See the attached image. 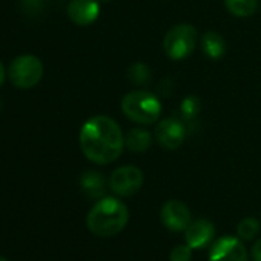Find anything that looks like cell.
<instances>
[{
  "mask_svg": "<svg viewBox=\"0 0 261 261\" xmlns=\"http://www.w3.org/2000/svg\"><path fill=\"white\" fill-rule=\"evenodd\" d=\"M80 149L95 165L115 162L124 149V136L120 124L108 115L88 118L80 129Z\"/></svg>",
  "mask_w": 261,
  "mask_h": 261,
  "instance_id": "obj_1",
  "label": "cell"
},
{
  "mask_svg": "<svg viewBox=\"0 0 261 261\" xmlns=\"http://www.w3.org/2000/svg\"><path fill=\"white\" fill-rule=\"evenodd\" d=\"M127 220L129 211L123 201L114 197H103L89 211L86 226L97 237H112L126 227Z\"/></svg>",
  "mask_w": 261,
  "mask_h": 261,
  "instance_id": "obj_2",
  "label": "cell"
},
{
  "mask_svg": "<svg viewBox=\"0 0 261 261\" xmlns=\"http://www.w3.org/2000/svg\"><path fill=\"white\" fill-rule=\"evenodd\" d=\"M121 112L137 124H152L160 120L163 105L160 98L146 89H136L121 98Z\"/></svg>",
  "mask_w": 261,
  "mask_h": 261,
  "instance_id": "obj_3",
  "label": "cell"
},
{
  "mask_svg": "<svg viewBox=\"0 0 261 261\" xmlns=\"http://www.w3.org/2000/svg\"><path fill=\"white\" fill-rule=\"evenodd\" d=\"M198 43V33L191 23H178L172 27L163 39V51L171 60H183L189 57Z\"/></svg>",
  "mask_w": 261,
  "mask_h": 261,
  "instance_id": "obj_4",
  "label": "cell"
},
{
  "mask_svg": "<svg viewBox=\"0 0 261 261\" xmlns=\"http://www.w3.org/2000/svg\"><path fill=\"white\" fill-rule=\"evenodd\" d=\"M11 83L19 89H30L36 86L43 77V63L39 57L27 54L13 60L8 69Z\"/></svg>",
  "mask_w": 261,
  "mask_h": 261,
  "instance_id": "obj_5",
  "label": "cell"
},
{
  "mask_svg": "<svg viewBox=\"0 0 261 261\" xmlns=\"http://www.w3.org/2000/svg\"><path fill=\"white\" fill-rule=\"evenodd\" d=\"M108 186L118 197H133L143 186V172L133 165L120 166L111 174Z\"/></svg>",
  "mask_w": 261,
  "mask_h": 261,
  "instance_id": "obj_6",
  "label": "cell"
},
{
  "mask_svg": "<svg viewBox=\"0 0 261 261\" xmlns=\"http://www.w3.org/2000/svg\"><path fill=\"white\" fill-rule=\"evenodd\" d=\"M155 140L166 151H177L186 140L185 123L177 117H166L157 121L155 126Z\"/></svg>",
  "mask_w": 261,
  "mask_h": 261,
  "instance_id": "obj_7",
  "label": "cell"
},
{
  "mask_svg": "<svg viewBox=\"0 0 261 261\" xmlns=\"http://www.w3.org/2000/svg\"><path fill=\"white\" fill-rule=\"evenodd\" d=\"M209 261H247V252L241 238L230 235L218 238L211 246Z\"/></svg>",
  "mask_w": 261,
  "mask_h": 261,
  "instance_id": "obj_8",
  "label": "cell"
},
{
  "mask_svg": "<svg viewBox=\"0 0 261 261\" xmlns=\"http://www.w3.org/2000/svg\"><path fill=\"white\" fill-rule=\"evenodd\" d=\"M160 218L165 227L171 232H181L191 224L192 217L189 207L180 200H169L160 211Z\"/></svg>",
  "mask_w": 261,
  "mask_h": 261,
  "instance_id": "obj_9",
  "label": "cell"
},
{
  "mask_svg": "<svg viewBox=\"0 0 261 261\" xmlns=\"http://www.w3.org/2000/svg\"><path fill=\"white\" fill-rule=\"evenodd\" d=\"M100 16V0H71L68 17L77 27H88Z\"/></svg>",
  "mask_w": 261,
  "mask_h": 261,
  "instance_id": "obj_10",
  "label": "cell"
},
{
  "mask_svg": "<svg viewBox=\"0 0 261 261\" xmlns=\"http://www.w3.org/2000/svg\"><path fill=\"white\" fill-rule=\"evenodd\" d=\"M215 235L214 224L206 218H198L191 221V224L185 230V240L186 244H189L192 249H203L206 247Z\"/></svg>",
  "mask_w": 261,
  "mask_h": 261,
  "instance_id": "obj_11",
  "label": "cell"
},
{
  "mask_svg": "<svg viewBox=\"0 0 261 261\" xmlns=\"http://www.w3.org/2000/svg\"><path fill=\"white\" fill-rule=\"evenodd\" d=\"M200 48L201 53L211 59V60H218L226 54V40L221 34L215 31H207L201 36L200 39Z\"/></svg>",
  "mask_w": 261,
  "mask_h": 261,
  "instance_id": "obj_12",
  "label": "cell"
},
{
  "mask_svg": "<svg viewBox=\"0 0 261 261\" xmlns=\"http://www.w3.org/2000/svg\"><path fill=\"white\" fill-rule=\"evenodd\" d=\"M80 186L83 194L91 200H100L106 191V180L97 171H88L80 178Z\"/></svg>",
  "mask_w": 261,
  "mask_h": 261,
  "instance_id": "obj_13",
  "label": "cell"
},
{
  "mask_svg": "<svg viewBox=\"0 0 261 261\" xmlns=\"http://www.w3.org/2000/svg\"><path fill=\"white\" fill-rule=\"evenodd\" d=\"M152 145V134L146 129L134 127L124 137V146L130 152H146Z\"/></svg>",
  "mask_w": 261,
  "mask_h": 261,
  "instance_id": "obj_14",
  "label": "cell"
},
{
  "mask_svg": "<svg viewBox=\"0 0 261 261\" xmlns=\"http://www.w3.org/2000/svg\"><path fill=\"white\" fill-rule=\"evenodd\" d=\"M226 10L240 19H246L255 14L258 8V0H224Z\"/></svg>",
  "mask_w": 261,
  "mask_h": 261,
  "instance_id": "obj_15",
  "label": "cell"
},
{
  "mask_svg": "<svg viewBox=\"0 0 261 261\" xmlns=\"http://www.w3.org/2000/svg\"><path fill=\"white\" fill-rule=\"evenodd\" d=\"M259 230V221L253 217H247L241 220L237 226V233L243 241H250L258 235Z\"/></svg>",
  "mask_w": 261,
  "mask_h": 261,
  "instance_id": "obj_16",
  "label": "cell"
},
{
  "mask_svg": "<svg viewBox=\"0 0 261 261\" xmlns=\"http://www.w3.org/2000/svg\"><path fill=\"white\" fill-rule=\"evenodd\" d=\"M127 77H129V80L133 82L134 85L142 86V85H146L151 80V69H149L148 65L139 62V63H134L133 66L129 68Z\"/></svg>",
  "mask_w": 261,
  "mask_h": 261,
  "instance_id": "obj_17",
  "label": "cell"
},
{
  "mask_svg": "<svg viewBox=\"0 0 261 261\" xmlns=\"http://www.w3.org/2000/svg\"><path fill=\"white\" fill-rule=\"evenodd\" d=\"M200 109H201V103H200V98L195 95L185 97L180 105V112L186 120H192L194 117H197Z\"/></svg>",
  "mask_w": 261,
  "mask_h": 261,
  "instance_id": "obj_18",
  "label": "cell"
},
{
  "mask_svg": "<svg viewBox=\"0 0 261 261\" xmlns=\"http://www.w3.org/2000/svg\"><path fill=\"white\" fill-rule=\"evenodd\" d=\"M171 261H191L192 259V247L189 244H181L177 246L171 250L169 255Z\"/></svg>",
  "mask_w": 261,
  "mask_h": 261,
  "instance_id": "obj_19",
  "label": "cell"
},
{
  "mask_svg": "<svg viewBox=\"0 0 261 261\" xmlns=\"http://www.w3.org/2000/svg\"><path fill=\"white\" fill-rule=\"evenodd\" d=\"M252 256H253V261H261V238L253 244V247H252Z\"/></svg>",
  "mask_w": 261,
  "mask_h": 261,
  "instance_id": "obj_20",
  "label": "cell"
},
{
  "mask_svg": "<svg viewBox=\"0 0 261 261\" xmlns=\"http://www.w3.org/2000/svg\"><path fill=\"white\" fill-rule=\"evenodd\" d=\"M5 77H7V71H5V66H4V63L0 62V86L4 85V82H5Z\"/></svg>",
  "mask_w": 261,
  "mask_h": 261,
  "instance_id": "obj_21",
  "label": "cell"
},
{
  "mask_svg": "<svg viewBox=\"0 0 261 261\" xmlns=\"http://www.w3.org/2000/svg\"><path fill=\"white\" fill-rule=\"evenodd\" d=\"M0 261H8L7 258H4V256H0Z\"/></svg>",
  "mask_w": 261,
  "mask_h": 261,
  "instance_id": "obj_22",
  "label": "cell"
},
{
  "mask_svg": "<svg viewBox=\"0 0 261 261\" xmlns=\"http://www.w3.org/2000/svg\"><path fill=\"white\" fill-rule=\"evenodd\" d=\"M100 2H111V0H100Z\"/></svg>",
  "mask_w": 261,
  "mask_h": 261,
  "instance_id": "obj_23",
  "label": "cell"
}]
</instances>
